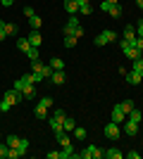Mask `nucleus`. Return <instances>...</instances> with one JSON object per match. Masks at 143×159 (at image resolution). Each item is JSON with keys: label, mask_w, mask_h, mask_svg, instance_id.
Segmentation results:
<instances>
[{"label": "nucleus", "mask_w": 143, "mask_h": 159, "mask_svg": "<svg viewBox=\"0 0 143 159\" xmlns=\"http://www.w3.org/2000/svg\"><path fill=\"white\" fill-rule=\"evenodd\" d=\"M64 36H74V38H81L83 36V26L79 24L76 14H69V21H67V26H64Z\"/></svg>", "instance_id": "nucleus-1"}, {"label": "nucleus", "mask_w": 143, "mask_h": 159, "mask_svg": "<svg viewBox=\"0 0 143 159\" xmlns=\"http://www.w3.org/2000/svg\"><path fill=\"white\" fill-rule=\"evenodd\" d=\"M64 116H67L64 109H55V112H53V116H50V128H53L55 133L62 131V121H64Z\"/></svg>", "instance_id": "nucleus-2"}, {"label": "nucleus", "mask_w": 143, "mask_h": 159, "mask_svg": "<svg viewBox=\"0 0 143 159\" xmlns=\"http://www.w3.org/2000/svg\"><path fill=\"white\" fill-rule=\"evenodd\" d=\"M105 150H100L98 145H88L83 152H79V159H100Z\"/></svg>", "instance_id": "nucleus-3"}, {"label": "nucleus", "mask_w": 143, "mask_h": 159, "mask_svg": "<svg viewBox=\"0 0 143 159\" xmlns=\"http://www.w3.org/2000/svg\"><path fill=\"white\" fill-rule=\"evenodd\" d=\"M115 38H117V33H115V31H100L98 36H95V45L102 48V45H107V43H112Z\"/></svg>", "instance_id": "nucleus-4"}, {"label": "nucleus", "mask_w": 143, "mask_h": 159, "mask_svg": "<svg viewBox=\"0 0 143 159\" xmlns=\"http://www.w3.org/2000/svg\"><path fill=\"white\" fill-rule=\"evenodd\" d=\"M102 133H105L110 140H117L119 135H122V131H119V124H115V121H110L107 126H105V131H102Z\"/></svg>", "instance_id": "nucleus-5"}, {"label": "nucleus", "mask_w": 143, "mask_h": 159, "mask_svg": "<svg viewBox=\"0 0 143 159\" xmlns=\"http://www.w3.org/2000/svg\"><path fill=\"white\" fill-rule=\"evenodd\" d=\"M2 100H7V102H10V105H17V102H21V100H24V95L19 93V90H17V88H12V90H7L5 95H2Z\"/></svg>", "instance_id": "nucleus-6"}, {"label": "nucleus", "mask_w": 143, "mask_h": 159, "mask_svg": "<svg viewBox=\"0 0 143 159\" xmlns=\"http://www.w3.org/2000/svg\"><path fill=\"white\" fill-rule=\"evenodd\" d=\"M126 119V114H124V109L119 105H115V109H112V119L110 121H115V124H122V121Z\"/></svg>", "instance_id": "nucleus-7"}, {"label": "nucleus", "mask_w": 143, "mask_h": 159, "mask_svg": "<svg viewBox=\"0 0 143 159\" xmlns=\"http://www.w3.org/2000/svg\"><path fill=\"white\" fill-rule=\"evenodd\" d=\"M21 95H24V100H34L36 98V83H26L21 88Z\"/></svg>", "instance_id": "nucleus-8"}, {"label": "nucleus", "mask_w": 143, "mask_h": 159, "mask_svg": "<svg viewBox=\"0 0 143 159\" xmlns=\"http://www.w3.org/2000/svg\"><path fill=\"white\" fill-rule=\"evenodd\" d=\"M64 79H67L64 69H57V71H53V76H50V81H53L55 86H62V83H64Z\"/></svg>", "instance_id": "nucleus-9"}, {"label": "nucleus", "mask_w": 143, "mask_h": 159, "mask_svg": "<svg viewBox=\"0 0 143 159\" xmlns=\"http://www.w3.org/2000/svg\"><path fill=\"white\" fill-rule=\"evenodd\" d=\"M102 157H107V159H124V152H122V150H117V147H110V150L102 152Z\"/></svg>", "instance_id": "nucleus-10"}, {"label": "nucleus", "mask_w": 143, "mask_h": 159, "mask_svg": "<svg viewBox=\"0 0 143 159\" xmlns=\"http://www.w3.org/2000/svg\"><path fill=\"white\" fill-rule=\"evenodd\" d=\"M26 38H29V43H31V48H38V45L43 43V36H41L38 31H31V33L26 36Z\"/></svg>", "instance_id": "nucleus-11"}, {"label": "nucleus", "mask_w": 143, "mask_h": 159, "mask_svg": "<svg viewBox=\"0 0 143 159\" xmlns=\"http://www.w3.org/2000/svg\"><path fill=\"white\" fill-rule=\"evenodd\" d=\"M55 138H57V143H60V147H67V145H72V140H69L67 131H57V133H55Z\"/></svg>", "instance_id": "nucleus-12"}, {"label": "nucleus", "mask_w": 143, "mask_h": 159, "mask_svg": "<svg viewBox=\"0 0 143 159\" xmlns=\"http://www.w3.org/2000/svg\"><path fill=\"white\" fill-rule=\"evenodd\" d=\"M141 81H143V76H141L138 71H134V69H131V71H129V76H126V83H129V86H138Z\"/></svg>", "instance_id": "nucleus-13"}, {"label": "nucleus", "mask_w": 143, "mask_h": 159, "mask_svg": "<svg viewBox=\"0 0 143 159\" xmlns=\"http://www.w3.org/2000/svg\"><path fill=\"white\" fill-rule=\"evenodd\" d=\"M91 12H93V7H91V2H88V0H79V14L88 17Z\"/></svg>", "instance_id": "nucleus-14"}, {"label": "nucleus", "mask_w": 143, "mask_h": 159, "mask_svg": "<svg viewBox=\"0 0 143 159\" xmlns=\"http://www.w3.org/2000/svg\"><path fill=\"white\" fill-rule=\"evenodd\" d=\"M64 10L69 14H76L79 12V0H64Z\"/></svg>", "instance_id": "nucleus-15"}, {"label": "nucleus", "mask_w": 143, "mask_h": 159, "mask_svg": "<svg viewBox=\"0 0 143 159\" xmlns=\"http://www.w3.org/2000/svg\"><path fill=\"white\" fill-rule=\"evenodd\" d=\"M107 14H110V17H115V19H119V17H122V5H119V2L110 5L107 7Z\"/></svg>", "instance_id": "nucleus-16"}, {"label": "nucleus", "mask_w": 143, "mask_h": 159, "mask_svg": "<svg viewBox=\"0 0 143 159\" xmlns=\"http://www.w3.org/2000/svg\"><path fill=\"white\" fill-rule=\"evenodd\" d=\"M74 128H76L74 119H72V116H69V114H67V116H64V121H62V131H67V133H72V131H74Z\"/></svg>", "instance_id": "nucleus-17"}, {"label": "nucleus", "mask_w": 143, "mask_h": 159, "mask_svg": "<svg viewBox=\"0 0 143 159\" xmlns=\"http://www.w3.org/2000/svg\"><path fill=\"white\" fill-rule=\"evenodd\" d=\"M124 133L136 135V133H138V124H136V121H129V119H126V124H124Z\"/></svg>", "instance_id": "nucleus-18"}, {"label": "nucleus", "mask_w": 143, "mask_h": 159, "mask_svg": "<svg viewBox=\"0 0 143 159\" xmlns=\"http://www.w3.org/2000/svg\"><path fill=\"white\" fill-rule=\"evenodd\" d=\"M124 38H126V40H134V38H136V26L126 24V26H124Z\"/></svg>", "instance_id": "nucleus-19"}, {"label": "nucleus", "mask_w": 143, "mask_h": 159, "mask_svg": "<svg viewBox=\"0 0 143 159\" xmlns=\"http://www.w3.org/2000/svg\"><path fill=\"white\" fill-rule=\"evenodd\" d=\"M126 119H129V121H136V124H141V119H143V114L138 112L136 107H134V109H131V112L126 114Z\"/></svg>", "instance_id": "nucleus-20"}, {"label": "nucleus", "mask_w": 143, "mask_h": 159, "mask_svg": "<svg viewBox=\"0 0 143 159\" xmlns=\"http://www.w3.org/2000/svg\"><path fill=\"white\" fill-rule=\"evenodd\" d=\"M29 24H31V29H34V31H38V29H41V24H43V19L38 17V14H34V17H29Z\"/></svg>", "instance_id": "nucleus-21"}, {"label": "nucleus", "mask_w": 143, "mask_h": 159, "mask_svg": "<svg viewBox=\"0 0 143 159\" xmlns=\"http://www.w3.org/2000/svg\"><path fill=\"white\" fill-rule=\"evenodd\" d=\"M17 48H19L21 52H29V50H31V43H29V38H19V40H17Z\"/></svg>", "instance_id": "nucleus-22"}, {"label": "nucleus", "mask_w": 143, "mask_h": 159, "mask_svg": "<svg viewBox=\"0 0 143 159\" xmlns=\"http://www.w3.org/2000/svg\"><path fill=\"white\" fill-rule=\"evenodd\" d=\"M36 116H38V119H45L48 116V107H43L41 102H38V105H36Z\"/></svg>", "instance_id": "nucleus-23"}, {"label": "nucleus", "mask_w": 143, "mask_h": 159, "mask_svg": "<svg viewBox=\"0 0 143 159\" xmlns=\"http://www.w3.org/2000/svg\"><path fill=\"white\" fill-rule=\"evenodd\" d=\"M10 147H19V143H21V138L19 135H7V140H5Z\"/></svg>", "instance_id": "nucleus-24"}, {"label": "nucleus", "mask_w": 143, "mask_h": 159, "mask_svg": "<svg viewBox=\"0 0 143 159\" xmlns=\"http://www.w3.org/2000/svg\"><path fill=\"white\" fill-rule=\"evenodd\" d=\"M50 66H53V71H57V69H64V62H62L60 57H53V60H50Z\"/></svg>", "instance_id": "nucleus-25"}, {"label": "nucleus", "mask_w": 143, "mask_h": 159, "mask_svg": "<svg viewBox=\"0 0 143 159\" xmlns=\"http://www.w3.org/2000/svg\"><path fill=\"white\" fill-rule=\"evenodd\" d=\"M5 33H7V38H10V36H17V24H7L5 21Z\"/></svg>", "instance_id": "nucleus-26"}, {"label": "nucleus", "mask_w": 143, "mask_h": 159, "mask_svg": "<svg viewBox=\"0 0 143 159\" xmlns=\"http://www.w3.org/2000/svg\"><path fill=\"white\" fill-rule=\"evenodd\" d=\"M119 107L124 109V114H129L131 109H134V102H131V100H124V102H119Z\"/></svg>", "instance_id": "nucleus-27"}, {"label": "nucleus", "mask_w": 143, "mask_h": 159, "mask_svg": "<svg viewBox=\"0 0 143 159\" xmlns=\"http://www.w3.org/2000/svg\"><path fill=\"white\" fill-rule=\"evenodd\" d=\"M126 57H129L131 62H134V60H138V57H141V50H136V48H131L129 52H126Z\"/></svg>", "instance_id": "nucleus-28"}, {"label": "nucleus", "mask_w": 143, "mask_h": 159, "mask_svg": "<svg viewBox=\"0 0 143 159\" xmlns=\"http://www.w3.org/2000/svg\"><path fill=\"white\" fill-rule=\"evenodd\" d=\"M17 150H19L21 154H26V152H29V140H26V138H21V143H19V147H17Z\"/></svg>", "instance_id": "nucleus-29"}, {"label": "nucleus", "mask_w": 143, "mask_h": 159, "mask_svg": "<svg viewBox=\"0 0 143 159\" xmlns=\"http://www.w3.org/2000/svg\"><path fill=\"white\" fill-rule=\"evenodd\" d=\"M131 45L136 48V50H141V52H143V38H141V36H136V38L131 40Z\"/></svg>", "instance_id": "nucleus-30"}, {"label": "nucleus", "mask_w": 143, "mask_h": 159, "mask_svg": "<svg viewBox=\"0 0 143 159\" xmlns=\"http://www.w3.org/2000/svg\"><path fill=\"white\" fill-rule=\"evenodd\" d=\"M26 83H29V81L24 79V76H21V79H17V81H14V88H17V90H19V93H21V88L26 86Z\"/></svg>", "instance_id": "nucleus-31"}, {"label": "nucleus", "mask_w": 143, "mask_h": 159, "mask_svg": "<svg viewBox=\"0 0 143 159\" xmlns=\"http://www.w3.org/2000/svg\"><path fill=\"white\" fill-rule=\"evenodd\" d=\"M7 152H10V145H7V143H0V159H5Z\"/></svg>", "instance_id": "nucleus-32"}, {"label": "nucleus", "mask_w": 143, "mask_h": 159, "mask_svg": "<svg viewBox=\"0 0 143 159\" xmlns=\"http://www.w3.org/2000/svg\"><path fill=\"white\" fill-rule=\"evenodd\" d=\"M74 135H76V138H79V140H83V138H86V128L76 126V128H74Z\"/></svg>", "instance_id": "nucleus-33"}, {"label": "nucleus", "mask_w": 143, "mask_h": 159, "mask_svg": "<svg viewBox=\"0 0 143 159\" xmlns=\"http://www.w3.org/2000/svg\"><path fill=\"white\" fill-rule=\"evenodd\" d=\"M26 57L29 60H38V57H41V55H38V48H31V50L26 52Z\"/></svg>", "instance_id": "nucleus-34"}, {"label": "nucleus", "mask_w": 143, "mask_h": 159, "mask_svg": "<svg viewBox=\"0 0 143 159\" xmlns=\"http://www.w3.org/2000/svg\"><path fill=\"white\" fill-rule=\"evenodd\" d=\"M134 71L143 74V60H141V57H138V60H134Z\"/></svg>", "instance_id": "nucleus-35"}, {"label": "nucleus", "mask_w": 143, "mask_h": 159, "mask_svg": "<svg viewBox=\"0 0 143 159\" xmlns=\"http://www.w3.org/2000/svg\"><path fill=\"white\" fill-rule=\"evenodd\" d=\"M10 109H12V105L7 100H0V112H10Z\"/></svg>", "instance_id": "nucleus-36"}, {"label": "nucleus", "mask_w": 143, "mask_h": 159, "mask_svg": "<svg viewBox=\"0 0 143 159\" xmlns=\"http://www.w3.org/2000/svg\"><path fill=\"white\" fill-rule=\"evenodd\" d=\"M115 2H117V0H102V2H100V10H102V12H107V7L115 5Z\"/></svg>", "instance_id": "nucleus-37"}, {"label": "nucleus", "mask_w": 143, "mask_h": 159, "mask_svg": "<svg viewBox=\"0 0 143 159\" xmlns=\"http://www.w3.org/2000/svg\"><path fill=\"white\" fill-rule=\"evenodd\" d=\"M64 45H67V48H74L76 45V38H74V36H67V38H64Z\"/></svg>", "instance_id": "nucleus-38"}, {"label": "nucleus", "mask_w": 143, "mask_h": 159, "mask_svg": "<svg viewBox=\"0 0 143 159\" xmlns=\"http://www.w3.org/2000/svg\"><path fill=\"white\" fill-rule=\"evenodd\" d=\"M41 105L50 109V107H53V98H41Z\"/></svg>", "instance_id": "nucleus-39"}, {"label": "nucleus", "mask_w": 143, "mask_h": 159, "mask_svg": "<svg viewBox=\"0 0 143 159\" xmlns=\"http://www.w3.org/2000/svg\"><path fill=\"white\" fill-rule=\"evenodd\" d=\"M136 36H141V38H143V19L136 24Z\"/></svg>", "instance_id": "nucleus-40"}, {"label": "nucleus", "mask_w": 143, "mask_h": 159, "mask_svg": "<svg viewBox=\"0 0 143 159\" xmlns=\"http://www.w3.org/2000/svg\"><path fill=\"white\" fill-rule=\"evenodd\" d=\"M124 157H129V159H138V157H141V152H134V150H131V152H126Z\"/></svg>", "instance_id": "nucleus-41"}, {"label": "nucleus", "mask_w": 143, "mask_h": 159, "mask_svg": "<svg viewBox=\"0 0 143 159\" xmlns=\"http://www.w3.org/2000/svg\"><path fill=\"white\" fill-rule=\"evenodd\" d=\"M24 14H26V17H34L36 12H34V7H29V5H26V7H24Z\"/></svg>", "instance_id": "nucleus-42"}, {"label": "nucleus", "mask_w": 143, "mask_h": 159, "mask_svg": "<svg viewBox=\"0 0 143 159\" xmlns=\"http://www.w3.org/2000/svg\"><path fill=\"white\" fill-rule=\"evenodd\" d=\"M45 157H48V159H60V152H55V150H53V152H48Z\"/></svg>", "instance_id": "nucleus-43"}, {"label": "nucleus", "mask_w": 143, "mask_h": 159, "mask_svg": "<svg viewBox=\"0 0 143 159\" xmlns=\"http://www.w3.org/2000/svg\"><path fill=\"white\" fill-rule=\"evenodd\" d=\"M0 2H2V5H5V7H10V5H12V2H14V0H0Z\"/></svg>", "instance_id": "nucleus-44"}, {"label": "nucleus", "mask_w": 143, "mask_h": 159, "mask_svg": "<svg viewBox=\"0 0 143 159\" xmlns=\"http://www.w3.org/2000/svg\"><path fill=\"white\" fill-rule=\"evenodd\" d=\"M5 38H7V33L2 31V29H0V40H5Z\"/></svg>", "instance_id": "nucleus-45"}, {"label": "nucleus", "mask_w": 143, "mask_h": 159, "mask_svg": "<svg viewBox=\"0 0 143 159\" xmlns=\"http://www.w3.org/2000/svg\"><path fill=\"white\" fill-rule=\"evenodd\" d=\"M0 29H2V31H5V19H0Z\"/></svg>", "instance_id": "nucleus-46"}, {"label": "nucleus", "mask_w": 143, "mask_h": 159, "mask_svg": "<svg viewBox=\"0 0 143 159\" xmlns=\"http://www.w3.org/2000/svg\"><path fill=\"white\" fill-rule=\"evenodd\" d=\"M136 5H138V7H141V10H143V0H136Z\"/></svg>", "instance_id": "nucleus-47"}, {"label": "nucleus", "mask_w": 143, "mask_h": 159, "mask_svg": "<svg viewBox=\"0 0 143 159\" xmlns=\"http://www.w3.org/2000/svg\"><path fill=\"white\" fill-rule=\"evenodd\" d=\"M141 76H143V74H141Z\"/></svg>", "instance_id": "nucleus-48"}]
</instances>
